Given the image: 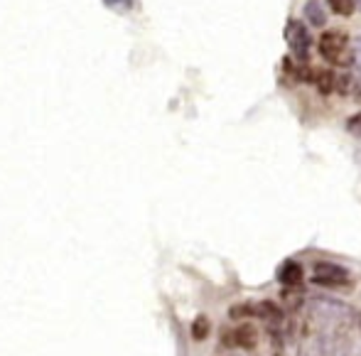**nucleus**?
I'll use <instances>...</instances> for the list:
<instances>
[{
    "label": "nucleus",
    "mask_w": 361,
    "mask_h": 356,
    "mask_svg": "<svg viewBox=\"0 0 361 356\" xmlns=\"http://www.w3.org/2000/svg\"><path fill=\"white\" fill-rule=\"evenodd\" d=\"M319 54L334 67H349L354 64V49L349 44V37L339 30H327L319 37Z\"/></svg>",
    "instance_id": "1"
},
{
    "label": "nucleus",
    "mask_w": 361,
    "mask_h": 356,
    "mask_svg": "<svg viewBox=\"0 0 361 356\" xmlns=\"http://www.w3.org/2000/svg\"><path fill=\"white\" fill-rule=\"evenodd\" d=\"M354 324H357V329H359V334H361V309L357 312V322H354Z\"/></svg>",
    "instance_id": "16"
},
{
    "label": "nucleus",
    "mask_w": 361,
    "mask_h": 356,
    "mask_svg": "<svg viewBox=\"0 0 361 356\" xmlns=\"http://www.w3.org/2000/svg\"><path fill=\"white\" fill-rule=\"evenodd\" d=\"M327 3L337 15H352L354 10H357V3H354V0H327Z\"/></svg>",
    "instance_id": "12"
},
{
    "label": "nucleus",
    "mask_w": 361,
    "mask_h": 356,
    "mask_svg": "<svg viewBox=\"0 0 361 356\" xmlns=\"http://www.w3.org/2000/svg\"><path fill=\"white\" fill-rule=\"evenodd\" d=\"M354 64L361 69V37L357 39V47H354Z\"/></svg>",
    "instance_id": "15"
},
{
    "label": "nucleus",
    "mask_w": 361,
    "mask_h": 356,
    "mask_svg": "<svg viewBox=\"0 0 361 356\" xmlns=\"http://www.w3.org/2000/svg\"><path fill=\"white\" fill-rule=\"evenodd\" d=\"M104 3L114 10H133L135 8V0H104Z\"/></svg>",
    "instance_id": "14"
},
{
    "label": "nucleus",
    "mask_w": 361,
    "mask_h": 356,
    "mask_svg": "<svg viewBox=\"0 0 361 356\" xmlns=\"http://www.w3.org/2000/svg\"><path fill=\"white\" fill-rule=\"evenodd\" d=\"M278 283L283 288H298L302 283V266L295 261H286L281 268H278Z\"/></svg>",
    "instance_id": "5"
},
{
    "label": "nucleus",
    "mask_w": 361,
    "mask_h": 356,
    "mask_svg": "<svg viewBox=\"0 0 361 356\" xmlns=\"http://www.w3.org/2000/svg\"><path fill=\"white\" fill-rule=\"evenodd\" d=\"M221 344L231 349H256L258 329L253 327V324H238L236 329H226V332H224Z\"/></svg>",
    "instance_id": "4"
},
{
    "label": "nucleus",
    "mask_w": 361,
    "mask_h": 356,
    "mask_svg": "<svg viewBox=\"0 0 361 356\" xmlns=\"http://www.w3.org/2000/svg\"><path fill=\"white\" fill-rule=\"evenodd\" d=\"M286 39L290 44V49H293L295 59L298 62H307V54H310V44H312V37H310L307 27H305L302 23H298V20H290L288 27H286Z\"/></svg>",
    "instance_id": "3"
},
{
    "label": "nucleus",
    "mask_w": 361,
    "mask_h": 356,
    "mask_svg": "<svg viewBox=\"0 0 361 356\" xmlns=\"http://www.w3.org/2000/svg\"><path fill=\"white\" fill-rule=\"evenodd\" d=\"M283 302H286V309H288V312H298V309H300V302H302V290H298V288H286V290H283Z\"/></svg>",
    "instance_id": "10"
},
{
    "label": "nucleus",
    "mask_w": 361,
    "mask_h": 356,
    "mask_svg": "<svg viewBox=\"0 0 361 356\" xmlns=\"http://www.w3.org/2000/svg\"><path fill=\"white\" fill-rule=\"evenodd\" d=\"M256 314L261 319H266V322H281L283 319L281 307L276 302H271V300H263L261 305H256Z\"/></svg>",
    "instance_id": "8"
},
{
    "label": "nucleus",
    "mask_w": 361,
    "mask_h": 356,
    "mask_svg": "<svg viewBox=\"0 0 361 356\" xmlns=\"http://www.w3.org/2000/svg\"><path fill=\"white\" fill-rule=\"evenodd\" d=\"M305 18H307V23L314 25V27H324V25H327V13H324V8L319 5V0H307V5H305Z\"/></svg>",
    "instance_id": "6"
},
{
    "label": "nucleus",
    "mask_w": 361,
    "mask_h": 356,
    "mask_svg": "<svg viewBox=\"0 0 361 356\" xmlns=\"http://www.w3.org/2000/svg\"><path fill=\"white\" fill-rule=\"evenodd\" d=\"M312 81L322 94H332V91H337V76H334L332 71H324V69L312 71Z\"/></svg>",
    "instance_id": "7"
},
{
    "label": "nucleus",
    "mask_w": 361,
    "mask_h": 356,
    "mask_svg": "<svg viewBox=\"0 0 361 356\" xmlns=\"http://www.w3.org/2000/svg\"><path fill=\"white\" fill-rule=\"evenodd\" d=\"M276 356H283V354H276Z\"/></svg>",
    "instance_id": "18"
},
{
    "label": "nucleus",
    "mask_w": 361,
    "mask_h": 356,
    "mask_svg": "<svg viewBox=\"0 0 361 356\" xmlns=\"http://www.w3.org/2000/svg\"><path fill=\"white\" fill-rule=\"evenodd\" d=\"M354 3H357V8L361 10V0H354Z\"/></svg>",
    "instance_id": "17"
},
{
    "label": "nucleus",
    "mask_w": 361,
    "mask_h": 356,
    "mask_svg": "<svg viewBox=\"0 0 361 356\" xmlns=\"http://www.w3.org/2000/svg\"><path fill=\"white\" fill-rule=\"evenodd\" d=\"M347 130L352 135H357V138H361V111H359V113H354L352 118L347 121Z\"/></svg>",
    "instance_id": "13"
},
{
    "label": "nucleus",
    "mask_w": 361,
    "mask_h": 356,
    "mask_svg": "<svg viewBox=\"0 0 361 356\" xmlns=\"http://www.w3.org/2000/svg\"><path fill=\"white\" fill-rule=\"evenodd\" d=\"M312 283L319 285V288H344L349 285V271L337 263H329V261H322L314 266V273H312Z\"/></svg>",
    "instance_id": "2"
},
{
    "label": "nucleus",
    "mask_w": 361,
    "mask_h": 356,
    "mask_svg": "<svg viewBox=\"0 0 361 356\" xmlns=\"http://www.w3.org/2000/svg\"><path fill=\"white\" fill-rule=\"evenodd\" d=\"M251 314H256V305H233L231 309H228V317L231 319H243V317H251Z\"/></svg>",
    "instance_id": "11"
},
{
    "label": "nucleus",
    "mask_w": 361,
    "mask_h": 356,
    "mask_svg": "<svg viewBox=\"0 0 361 356\" xmlns=\"http://www.w3.org/2000/svg\"><path fill=\"white\" fill-rule=\"evenodd\" d=\"M212 332V322L209 317H204V314H200V317L192 322V337L197 339V342H202V339H207Z\"/></svg>",
    "instance_id": "9"
}]
</instances>
